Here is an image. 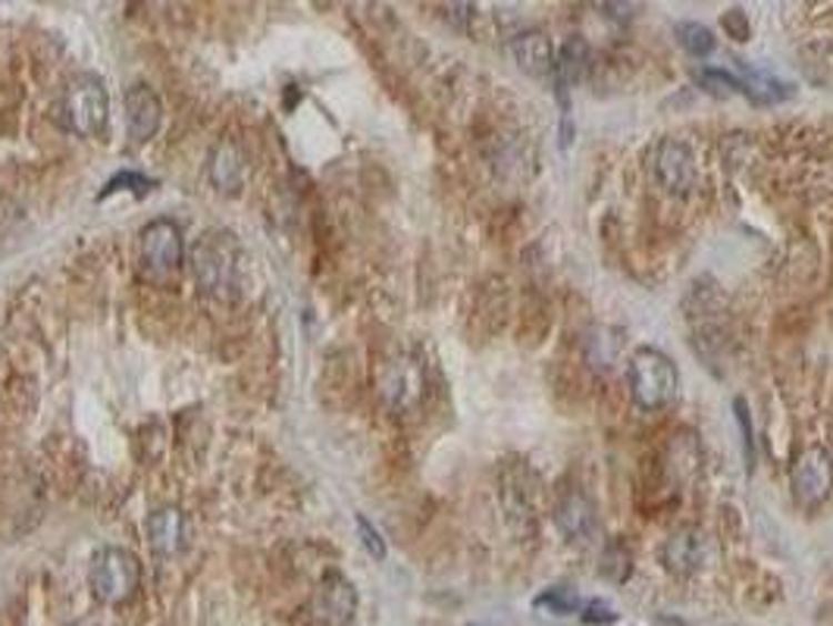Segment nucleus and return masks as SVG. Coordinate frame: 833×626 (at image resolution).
I'll use <instances>...</instances> for the list:
<instances>
[{
    "mask_svg": "<svg viewBox=\"0 0 833 626\" xmlns=\"http://www.w3.org/2000/svg\"><path fill=\"white\" fill-rule=\"evenodd\" d=\"M358 610V592L342 574H327L313 589L311 614L320 626H348Z\"/></svg>",
    "mask_w": 833,
    "mask_h": 626,
    "instance_id": "obj_8",
    "label": "nucleus"
},
{
    "mask_svg": "<svg viewBox=\"0 0 833 626\" xmlns=\"http://www.w3.org/2000/svg\"><path fill=\"white\" fill-rule=\"evenodd\" d=\"M618 351H621V339H618V332L605 330V326L592 332L590 342H586V354H590L592 366H599V370H611L618 361Z\"/></svg>",
    "mask_w": 833,
    "mask_h": 626,
    "instance_id": "obj_17",
    "label": "nucleus"
},
{
    "mask_svg": "<svg viewBox=\"0 0 833 626\" xmlns=\"http://www.w3.org/2000/svg\"><path fill=\"white\" fill-rule=\"evenodd\" d=\"M57 113L70 132L82 135V139H98L104 132L107 117H110V98H107L104 82L91 72L72 75L70 85L63 88Z\"/></svg>",
    "mask_w": 833,
    "mask_h": 626,
    "instance_id": "obj_3",
    "label": "nucleus"
},
{
    "mask_svg": "<svg viewBox=\"0 0 833 626\" xmlns=\"http://www.w3.org/2000/svg\"><path fill=\"white\" fill-rule=\"evenodd\" d=\"M358 533H361V542H364L367 552L377 557V561H382V557H385V542H382V536L377 533V526L367 521V517H358Z\"/></svg>",
    "mask_w": 833,
    "mask_h": 626,
    "instance_id": "obj_23",
    "label": "nucleus"
},
{
    "mask_svg": "<svg viewBox=\"0 0 833 626\" xmlns=\"http://www.w3.org/2000/svg\"><path fill=\"white\" fill-rule=\"evenodd\" d=\"M626 383H630L633 404L645 414H655V411H664L668 404H674V398H678V364L659 349H636L633 357H630Z\"/></svg>",
    "mask_w": 833,
    "mask_h": 626,
    "instance_id": "obj_2",
    "label": "nucleus"
},
{
    "mask_svg": "<svg viewBox=\"0 0 833 626\" xmlns=\"http://www.w3.org/2000/svg\"><path fill=\"white\" fill-rule=\"evenodd\" d=\"M678 38L680 44H683V51L693 53V57H709V53H714V48H717L712 29L702 26V22H680Z\"/></svg>",
    "mask_w": 833,
    "mask_h": 626,
    "instance_id": "obj_18",
    "label": "nucleus"
},
{
    "mask_svg": "<svg viewBox=\"0 0 833 626\" xmlns=\"http://www.w3.org/2000/svg\"><path fill=\"white\" fill-rule=\"evenodd\" d=\"M72 626H101L98 620H79V624H72Z\"/></svg>",
    "mask_w": 833,
    "mask_h": 626,
    "instance_id": "obj_26",
    "label": "nucleus"
},
{
    "mask_svg": "<svg viewBox=\"0 0 833 626\" xmlns=\"http://www.w3.org/2000/svg\"><path fill=\"white\" fill-rule=\"evenodd\" d=\"M120 189H126V192L144 194V192H151V189H154V182H151V179H144V175L120 173V175H113V179L107 182V189L101 192V198H107V194H113V192H120Z\"/></svg>",
    "mask_w": 833,
    "mask_h": 626,
    "instance_id": "obj_22",
    "label": "nucleus"
},
{
    "mask_svg": "<svg viewBox=\"0 0 833 626\" xmlns=\"http://www.w3.org/2000/svg\"><path fill=\"white\" fill-rule=\"evenodd\" d=\"M709 539L699 529H678L661 548V561L674 576H693L709 564Z\"/></svg>",
    "mask_w": 833,
    "mask_h": 626,
    "instance_id": "obj_10",
    "label": "nucleus"
},
{
    "mask_svg": "<svg viewBox=\"0 0 833 626\" xmlns=\"http://www.w3.org/2000/svg\"><path fill=\"white\" fill-rule=\"evenodd\" d=\"M539 610L545 614H555V617H568L573 610L580 608V595L571 589V586H555V589H545L533 602Z\"/></svg>",
    "mask_w": 833,
    "mask_h": 626,
    "instance_id": "obj_19",
    "label": "nucleus"
},
{
    "mask_svg": "<svg viewBox=\"0 0 833 626\" xmlns=\"http://www.w3.org/2000/svg\"><path fill=\"white\" fill-rule=\"evenodd\" d=\"M733 411H736V423H740V433H743V452H746V470H749V473H752V470H755V435H752V420H749L746 401H743V398L733 401Z\"/></svg>",
    "mask_w": 833,
    "mask_h": 626,
    "instance_id": "obj_21",
    "label": "nucleus"
},
{
    "mask_svg": "<svg viewBox=\"0 0 833 626\" xmlns=\"http://www.w3.org/2000/svg\"><path fill=\"white\" fill-rule=\"evenodd\" d=\"M695 82L705 88V91H714V94H746L743 79L727 70H699L695 72Z\"/></svg>",
    "mask_w": 833,
    "mask_h": 626,
    "instance_id": "obj_20",
    "label": "nucleus"
},
{
    "mask_svg": "<svg viewBox=\"0 0 833 626\" xmlns=\"http://www.w3.org/2000/svg\"><path fill=\"white\" fill-rule=\"evenodd\" d=\"M721 26H724V32L736 38V41H749V19L743 10H727L724 19H721Z\"/></svg>",
    "mask_w": 833,
    "mask_h": 626,
    "instance_id": "obj_24",
    "label": "nucleus"
},
{
    "mask_svg": "<svg viewBox=\"0 0 833 626\" xmlns=\"http://www.w3.org/2000/svg\"><path fill=\"white\" fill-rule=\"evenodd\" d=\"M420 388H423V376H420L414 361H404V357L389 364L385 376H382V398L395 411L411 407L420 398Z\"/></svg>",
    "mask_w": 833,
    "mask_h": 626,
    "instance_id": "obj_16",
    "label": "nucleus"
},
{
    "mask_svg": "<svg viewBox=\"0 0 833 626\" xmlns=\"http://www.w3.org/2000/svg\"><path fill=\"white\" fill-rule=\"evenodd\" d=\"M208 175L217 192H239L244 185V175H248V156H244L242 144L235 139L217 141L208 156Z\"/></svg>",
    "mask_w": 833,
    "mask_h": 626,
    "instance_id": "obj_13",
    "label": "nucleus"
},
{
    "mask_svg": "<svg viewBox=\"0 0 833 626\" xmlns=\"http://www.w3.org/2000/svg\"><path fill=\"white\" fill-rule=\"evenodd\" d=\"M160 120H163V107H160V98L151 85L144 82H136V85L126 91V125H129V139L136 144H144L157 135L160 129Z\"/></svg>",
    "mask_w": 833,
    "mask_h": 626,
    "instance_id": "obj_12",
    "label": "nucleus"
},
{
    "mask_svg": "<svg viewBox=\"0 0 833 626\" xmlns=\"http://www.w3.org/2000/svg\"><path fill=\"white\" fill-rule=\"evenodd\" d=\"M88 586L104 605H126L141 586V561L129 548H101L91 557Z\"/></svg>",
    "mask_w": 833,
    "mask_h": 626,
    "instance_id": "obj_4",
    "label": "nucleus"
},
{
    "mask_svg": "<svg viewBox=\"0 0 833 626\" xmlns=\"http://www.w3.org/2000/svg\"><path fill=\"white\" fill-rule=\"evenodd\" d=\"M141 248V263L151 273H173L179 270V263L185 258V242H182V229L175 226L173 220H151L148 226L141 229L139 235Z\"/></svg>",
    "mask_w": 833,
    "mask_h": 626,
    "instance_id": "obj_7",
    "label": "nucleus"
},
{
    "mask_svg": "<svg viewBox=\"0 0 833 626\" xmlns=\"http://www.w3.org/2000/svg\"><path fill=\"white\" fill-rule=\"evenodd\" d=\"M555 526L571 545H590L599 526L590 498L583 492H568L555 507Z\"/></svg>",
    "mask_w": 833,
    "mask_h": 626,
    "instance_id": "obj_14",
    "label": "nucleus"
},
{
    "mask_svg": "<svg viewBox=\"0 0 833 626\" xmlns=\"http://www.w3.org/2000/svg\"><path fill=\"white\" fill-rule=\"evenodd\" d=\"M502 505L511 526H514L521 536H530V529L536 533V476L523 467V464H508V467L502 470Z\"/></svg>",
    "mask_w": 833,
    "mask_h": 626,
    "instance_id": "obj_6",
    "label": "nucleus"
},
{
    "mask_svg": "<svg viewBox=\"0 0 833 626\" xmlns=\"http://www.w3.org/2000/svg\"><path fill=\"white\" fill-rule=\"evenodd\" d=\"M511 53H514L518 67L533 79H545V75L555 72V48H552L549 36L539 32V29H530V32L511 38Z\"/></svg>",
    "mask_w": 833,
    "mask_h": 626,
    "instance_id": "obj_15",
    "label": "nucleus"
},
{
    "mask_svg": "<svg viewBox=\"0 0 833 626\" xmlns=\"http://www.w3.org/2000/svg\"><path fill=\"white\" fill-rule=\"evenodd\" d=\"M244 248L235 232L208 229L191 248V273L204 295L217 301L239 297L244 285Z\"/></svg>",
    "mask_w": 833,
    "mask_h": 626,
    "instance_id": "obj_1",
    "label": "nucleus"
},
{
    "mask_svg": "<svg viewBox=\"0 0 833 626\" xmlns=\"http://www.w3.org/2000/svg\"><path fill=\"white\" fill-rule=\"evenodd\" d=\"M652 173L668 194H690L695 185V156L678 139H664L652 154Z\"/></svg>",
    "mask_w": 833,
    "mask_h": 626,
    "instance_id": "obj_9",
    "label": "nucleus"
},
{
    "mask_svg": "<svg viewBox=\"0 0 833 626\" xmlns=\"http://www.w3.org/2000/svg\"><path fill=\"white\" fill-rule=\"evenodd\" d=\"M618 614L611 610V605H605V602H590L586 608H583V624H592V626H602V624H611Z\"/></svg>",
    "mask_w": 833,
    "mask_h": 626,
    "instance_id": "obj_25",
    "label": "nucleus"
},
{
    "mask_svg": "<svg viewBox=\"0 0 833 626\" xmlns=\"http://www.w3.org/2000/svg\"><path fill=\"white\" fill-rule=\"evenodd\" d=\"M790 488L799 507L812 511L824 505L833 492V457L824 448H805L790 470Z\"/></svg>",
    "mask_w": 833,
    "mask_h": 626,
    "instance_id": "obj_5",
    "label": "nucleus"
},
{
    "mask_svg": "<svg viewBox=\"0 0 833 626\" xmlns=\"http://www.w3.org/2000/svg\"><path fill=\"white\" fill-rule=\"evenodd\" d=\"M144 529H148V542H151V548H154L157 555L163 557H173L179 555L185 545H189L191 536V523L189 514L182 511V507H157L154 514L148 517L144 523Z\"/></svg>",
    "mask_w": 833,
    "mask_h": 626,
    "instance_id": "obj_11",
    "label": "nucleus"
}]
</instances>
